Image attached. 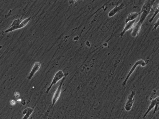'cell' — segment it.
Returning <instances> with one entry per match:
<instances>
[{"instance_id":"6","label":"cell","mask_w":159,"mask_h":119,"mask_svg":"<svg viewBox=\"0 0 159 119\" xmlns=\"http://www.w3.org/2000/svg\"><path fill=\"white\" fill-rule=\"evenodd\" d=\"M135 95V92L134 91H132L131 94L129 95L128 97V100L126 103L125 106V109L127 111H130L133 106L134 99V96Z\"/></svg>"},{"instance_id":"13","label":"cell","mask_w":159,"mask_h":119,"mask_svg":"<svg viewBox=\"0 0 159 119\" xmlns=\"http://www.w3.org/2000/svg\"><path fill=\"white\" fill-rule=\"evenodd\" d=\"M140 13L135 12L129 14L126 19V23L129 22V21L136 20L138 16H139Z\"/></svg>"},{"instance_id":"5","label":"cell","mask_w":159,"mask_h":119,"mask_svg":"<svg viewBox=\"0 0 159 119\" xmlns=\"http://www.w3.org/2000/svg\"><path fill=\"white\" fill-rule=\"evenodd\" d=\"M66 78V76L63 77L61 81L60 85L57 89L56 90L53 96L52 99V106H54L56 102L59 99L61 93L62 86Z\"/></svg>"},{"instance_id":"10","label":"cell","mask_w":159,"mask_h":119,"mask_svg":"<svg viewBox=\"0 0 159 119\" xmlns=\"http://www.w3.org/2000/svg\"><path fill=\"white\" fill-rule=\"evenodd\" d=\"M136 20L129 21L126 23L124 28L122 31L121 32L120 35L122 37L126 31L130 30L133 28Z\"/></svg>"},{"instance_id":"14","label":"cell","mask_w":159,"mask_h":119,"mask_svg":"<svg viewBox=\"0 0 159 119\" xmlns=\"http://www.w3.org/2000/svg\"><path fill=\"white\" fill-rule=\"evenodd\" d=\"M158 13H159V4H158V6L156 9V10H155V13L153 15V16H152V17L149 20V21L150 23H151L152 22V21H153V19L155 18L156 15Z\"/></svg>"},{"instance_id":"8","label":"cell","mask_w":159,"mask_h":119,"mask_svg":"<svg viewBox=\"0 0 159 119\" xmlns=\"http://www.w3.org/2000/svg\"><path fill=\"white\" fill-rule=\"evenodd\" d=\"M125 5L124 3H121L119 6H116L111 10L108 14L109 17H113L116 13H118L124 7Z\"/></svg>"},{"instance_id":"3","label":"cell","mask_w":159,"mask_h":119,"mask_svg":"<svg viewBox=\"0 0 159 119\" xmlns=\"http://www.w3.org/2000/svg\"><path fill=\"white\" fill-rule=\"evenodd\" d=\"M68 74V73L64 74L61 70L58 71L55 74L51 84L48 88H47L45 93H48L53 86L56 84L59 81L62 79L63 77L66 76Z\"/></svg>"},{"instance_id":"11","label":"cell","mask_w":159,"mask_h":119,"mask_svg":"<svg viewBox=\"0 0 159 119\" xmlns=\"http://www.w3.org/2000/svg\"><path fill=\"white\" fill-rule=\"evenodd\" d=\"M158 103H159V96H158L155 99L153 100L151 102V104L146 113H145L143 118H145L148 115V113L153 109L155 107L156 105Z\"/></svg>"},{"instance_id":"7","label":"cell","mask_w":159,"mask_h":119,"mask_svg":"<svg viewBox=\"0 0 159 119\" xmlns=\"http://www.w3.org/2000/svg\"><path fill=\"white\" fill-rule=\"evenodd\" d=\"M40 67L41 64L40 62H37L35 63L28 77L29 80H31L33 78L36 73L39 71Z\"/></svg>"},{"instance_id":"12","label":"cell","mask_w":159,"mask_h":119,"mask_svg":"<svg viewBox=\"0 0 159 119\" xmlns=\"http://www.w3.org/2000/svg\"><path fill=\"white\" fill-rule=\"evenodd\" d=\"M33 111V109L31 108H26L22 113L24 116L22 119H28Z\"/></svg>"},{"instance_id":"1","label":"cell","mask_w":159,"mask_h":119,"mask_svg":"<svg viewBox=\"0 0 159 119\" xmlns=\"http://www.w3.org/2000/svg\"><path fill=\"white\" fill-rule=\"evenodd\" d=\"M31 17L26 18L23 20L18 19L13 21L9 28L2 32L3 34L9 33L15 30L20 29L24 28L28 23L31 19Z\"/></svg>"},{"instance_id":"2","label":"cell","mask_w":159,"mask_h":119,"mask_svg":"<svg viewBox=\"0 0 159 119\" xmlns=\"http://www.w3.org/2000/svg\"><path fill=\"white\" fill-rule=\"evenodd\" d=\"M155 1L154 0L147 1H145L142 8L141 17L139 21L143 24L150 13L153 4Z\"/></svg>"},{"instance_id":"15","label":"cell","mask_w":159,"mask_h":119,"mask_svg":"<svg viewBox=\"0 0 159 119\" xmlns=\"http://www.w3.org/2000/svg\"><path fill=\"white\" fill-rule=\"evenodd\" d=\"M159 26V18L157 20V22L155 24V26H154V28H153V30H156L158 27Z\"/></svg>"},{"instance_id":"9","label":"cell","mask_w":159,"mask_h":119,"mask_svg":"<svg viewBox=\"0 0 159 119\" xmlns=\"http://www.w3.org/2000/svg\"><path fill=\"white\" fill-rule=\"evenodd\" d=\"M142 24L139 21L136 24L134 25L132 28V30L131 33V35L132 37H136L139 34L140 31L141 27Z\"/></svg>"},{"instance_id":"4","label":"cell","mask_w":159,"mask_h":119,"mask_svg":"<svg viewBox=\"0 0 159 119\" xmlns=\"http://www.w3.org/2000/svg\"><path fill=\"white\" fill-rule=\"evenodd\" d=\"M146 63L145 61L143 60V59H140V60L137 61L135 63L133 66L132 67L128 75H127L125 80L123 82V85L124 86L126 85L127 81L128 80L131 74L133 73L135 71V69L137 66L140 65L142 67H144L146 65Z\"/></svg>"}]
</instances>
